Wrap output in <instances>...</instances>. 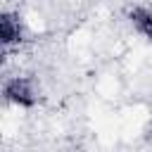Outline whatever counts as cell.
Here are the masks:
<instances>
[{
	"instance_id": "6da1fadb",
	"label": "cell",
	"mask_w": 152,
	"mask_h": 152,
	"mask_svg": "<svg viewBox=\"0 0 152 152\" xmlns=\"http://www.w3.org/2000/svg\"><path fill=\"white\" fill-rule=\"evenodd\" d=\"M2 95H5V100L10 104H17V107H33L38 102L36 86L26 76H12V78H7L5 86H2Z\"/></svg>"
},
{
	"instance_id": "7a4b0ae2",
	"label": "cell",
	"mask_w": 152,
	"mask_h": 152,
	"mask_svg": "<svg viewBox=\"0 0 152 152\" xmlns=\"http://www.w3.org/2000/svg\"><path fill=\"white\" fill-rule=\"evenodd\" d=\"M0 38H2L5 48L19 45L24 40V26H21V21H19L17 14L2 12V17H0Z\"/></svg>"
},
{
	"instance_id": "3957f363",
	"label": "cell",
	"mask_w": 152,
	"mask_h": 152,
	"mask_svg": "<svg viewBox=\"0 0 152 152\" xmlns=\"http://www.w3.org/2000/svg\"><path fill=\"white\" fill-rule=\"evenodd\" d=\"M128 19H131L133 28H135L145 40L152 43V10L145 7V5H135V7L128 10Z\"/></svg>"
}]
</instances>
